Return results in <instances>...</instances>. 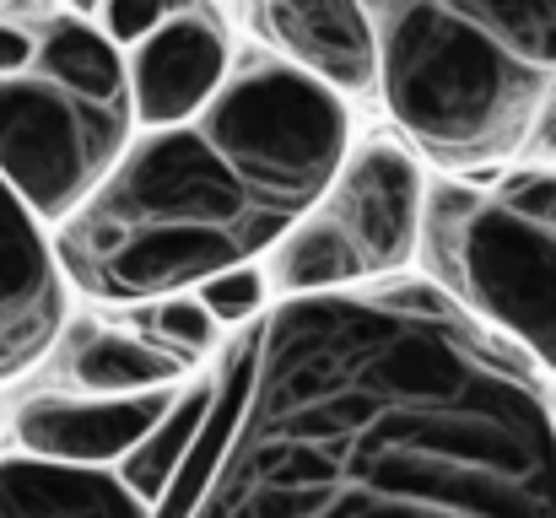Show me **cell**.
I'll return each mask as SVG.
<instances>
[{"mask_svg": "<svg viewBox=\"0 0 556 518\" xmlns=\"http://www.w3.org/2000/svg\"><path fill=\"white\" fill-rule=\"evenodd\" d=\"M152 518H556L535 362L438 281L281 298Z\"/></svg>", "mask_w": 556, "mask_h": 518, "instance_id": "obj_1", "label": "cell"}, {"mask_svg": "<svg viewBox=\"0 0 556 518\" xmlns=\"http://www.w3.org/2000/svg\"><path fill=\"white\" fill-rule=\"evenodd\" d=\"M378 98L400 141L486 178L530 147L556 92V0H368Z\"/></svg>", "mask_w": 556, "mask_h": 518, "instance_id": "obj_2", "label": "cell"}, {"mask_svg": "<svg viewBox=\"0 0 556 518\" xmlns=\"http://www.w3.org/2000/svg\"><path fill=\"white\" fill-rule=\"evenodd\" d=\"M287 222L249 194L200 125L136 130L103 184L54 227L60 270L98 303H152L260 260Z\"/></svg>", "mask_w": 556, "mask_h": 518, "instance_id": "obj_3", "label": "cell"}, {"mask_svg": "<svg viewBox=\"0 0 556 518\" xmlns=\"http://www.w3.org/2000/svg\"><path fill=\"white\" fill-rule=\"evenodd\" d=\"M427 200L421 157L400 136L357 141L319 205L260 254L276 303L405 276L427 243Z\"/></svg>", "mask_w": 556, "mask_h": 518, "instance_id": "obj_4", "label": "cell"}, {"mask_svg": "<svg viewBox=\"0 0 556 518\" xmlns=\"http://www.w3.org/2000/svg\"><path fill=\"white\" fill-rule=\"evenodd\" d=\"M194 125L249 184V194L270 205L287 227L319 205V194L336 184L341 163L357 147L352 98L270 49L232 60L222 92Z\"/></svg>", "mask_w": 556, "mask_h": 518, "instance_id": "obj_5", "label": "cell"}, {"mask_svg": "<svg viewBox=\"0 0 556 518\" xmlns=\"http://www.w3.org/2000/svg\"><path fill=\"white\" fill-rule=\"evenodd\" d=\"M130 136V109L92 103L38 65L0 76V173L49 222V232L103 184Z\"/></svg>", "mask_w": 556, "mask_h": 518, "instance_id": "obj_6", "label": "cell"}, {"mask_svg": "<svg viewBox=\"0 0 556 518\" xmlns=\"http://www.w3.org/2000/svg\"><path fill=\"white\" fill-rule=\"evenodd\" d=\"M65 292L49 222L0 173V383L49 356L65 330Z\"/></svg>", "mask_w": 556, "mask_h": 518, "instance_id": "obj_7", "label": "cell"}, {"mask_svg": "<svg viewBox=\"0 0 556 518\" xmlns=\"http://www.w3.org/2000/svg\"><path fill=\"white\" fill-rule=\"evenodd\" d=\"M125 60H130L136 130L194 125L232 71V38L227 22L200 0L174 22H163L152 38H141L136 49H125Z\"/></svg>", "mask_w": 556, "mask_h": 518, "instance_id": "obj_8", "label": "cell"}, {"mask_svg": "<svg viewBox=\"0 0 556 518\" xmlns=\"http://www.w3.org/2000/svg\"><path fill=\"white\" fill-rule=\"evenodd\" d=\"M249 16L270 54L341 98L378 92V22L368 0H249Z\"/></svg>", "mask_w": 556, "mask_h": 518, "instance_id": "obj_9", "label": "cell"}, {"mask_svg": "<svg viewBox=\"0 0 556 518\" xmlns=\"http://www.w3.org/2000/svg\"><path fill=\"white\" fill-rule=\"evenodd\" d=\"M174 389H152V394H38V400L16 405L11 432H16L22 454L114 470L147 438V427L168 410Z\"/></svg>", "mask_w": 556, "mask_h": 518, "instance_id": "obj_10", "label": "cell"}, {"mask_svg": "<svg viewBox=\"0 0 556 518\" xmlns=\"http://www.w3.org/2000/svg\"><path fill=\"white\" fill-rule=\"evenodd\" d=\"M0 518H152V508L119 481V470L5 454Z\"/></svg>", "mask_w": 556, "mask_h": 518, "instance_id": "obj_11", "label": "cell"}, {"mask_svg": "<svg viewBox=\"0 0 556 518\" xmlns=\"http://www.w3.org/2000/svg\"><path fill=\"white\" fill-rule=\"evenodd\" d=\"M216 394H222V378H216V372L185 378V383L174 389L168 410L147 427V438H141L119 465H114V470H119V481H125L147 508H157V503H163V492L174 487L179 465L189 459V448L200 443V432H205V421H211V410H216Z\"/></svg>", "mask_w": 556, "mask_h": 518, "instance_id": "obj_12", "label": "cell"}, {"mask_svg": "<svg viewBox=\"0 0 556 518\" xmlns=\"http://www.w3.org/2000/svg\"><path fill=\"white\" fill-rule=\"evenodd\" d=\"M81 394H152L189 378V362L141 330H87L65 362Z\"/></svg>", "mask_w": 556, "mask_h": 518, "instance_id": "obj_13", "label": "cell"}, {"mask_svg": "<svg viewBox=\"0 0 556 518\" xmlns=\"http://www.w3.org/2000/svg\"><path fill=\"white\" fill-rule=\"evenodd\" d=\"M33 65L49 71V76H60L65 87H76V92L92 98V103L130 109V60H125V49L98 27V16L65 11V16L43 22ZM130 114H136V109H130Z\"/></svg>", "mask_w": 556, "mask_h": 518, "instance_id": "obj_14", "label": "cell"}, {"mask_svg": "<svg viewBox=\"0 0 556 518\" xmlns=\"http://www.w3.org/2000/svg\"><path fill=\"white\" fill-rule=\"evenodd\" d=\"M141 314H136V330L141 336H152L157 345H168L174 356H185L189 367L200 362V356H211L216 345H222V319L194 298V292H168V298H152V303H136Z\"/></svg>", "mask_w": 556, "mask_h": 518, "instance_id": "obj_15", "label": "cell"}, {"mask_svg": "<svg viewBox=\"0 0 556 518\" xmlns=\"http://www.w3.org/2000/svg\"><path fill=\"white\" fill-rule=\"evenodd\" d=\"M194 298L222 319V330H249L254 319L270 314L276 292H270V276H265V260H243V265H227L216 276H205L194 287Z\"/></svg>", "mask_w": 556, "mask_h": 518, "instance_id": "obj_16", "label": "cell"}, {"mask_svg": "<svg viewBox=\"0 0 556 518\" xmlns=\"http://www.w3.org/2000/svg\"><path fill=\"white\" fill-rule=\"evenodd\" d=\"M189 5H200V0H103L98 27H103L119 49H136L141 38H152L163 22H174Z\"/></svg>", "mask_w": 556, "mask_h": 518, "instance_id": "obj_17", "label": "cell"}, {"mask_svg": "<svg viewBox=\"0 0 556 518\" xmlns=\"http://www.w3.org/2000/svg\"><path fill=\"white\" fill-rule=\"evenodd\" d=\"M503 189H508L514 200H525L535 216H546V222L556 227V147H552V157H546V163H530V168L508 173V178H503Z\"/></svg>", "mask_w": 556, "mask_h": 518, "instance_id": "obj_18", "label": "cell"}, {"mask_svg": "<svg viewBox=\"0 0 556 518\" xmlns=\"http://www.w3.org/2000/svg\"><path fill=\"white\" fill-rule=\"evenodd\" d=\"M38 54V38L16 22H0V76H22Z\"/></svg>", "mask_w": 556, "mask_h": 518, "instance_id": "obj_19", "label": "cell"}, {"mask_svg": "<svg viewBox=\"0 0 556 518\" xmlns=\"http://www.w3.org/2000/svg\"><path fill=\"white\" fill-rule=\"evenodd\" d=\"M65 11H76V16H98L103 0H65Z\"/></svg>", "mask_w": 556, "mask_h": 518, "instance_id": "obj_20", "label": "cell"}, {"mask_svg": "<svg viewBox=\"0 0 556 518\" xmlns=\"http://www.w3.org/2000/svg\"><path fill=\"white\" fill-rule=\"evenodd\" d=\"M0 5H5V0H0Z\"/></svg>", "mask_w": 556, "mask_h": 518, "instance_id": "obj_21", "label": "cell"}]
</instances>
